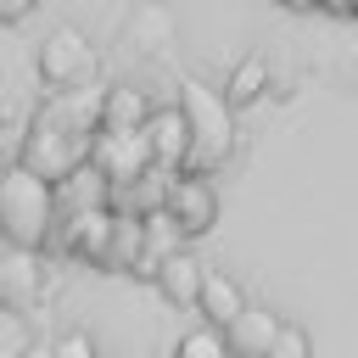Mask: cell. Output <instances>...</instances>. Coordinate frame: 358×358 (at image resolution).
<instances>
[{"label":"cell","mask_w":358,"mask_h":358,"mask_svg":"<svg viewBox=\"0 0 358 358\" xmlns=\"http://www.w3.org/2000/svg\"><path fill=\"white\" fill-rule=\"evenodd\" d=\"M56 224H62L56 185L28 173L22 162L0 168V241L22 246V252H39L45 241H56Z\"/></svg>","instance_id":"1"},{"label":"cell","mask_w":358,"mask_h":358,"mask_svg":"<svg viewBox=\"0 0 358 358\" xmlns=\"http://www.w3.org/2000/svg\"><path fill=\"white\" fill-rule=\"evenodd\" d=\"M17 162H22L28 173H39L45 185H67L78 168H90V129H84L67 106H50V112H39V117L28 123Z\"/></svg>","instance_id":"2"},{"label":"cell","mask_w":358,"mask_h":358,"mask_svg":"<svg viewBox=\"0 0 358 358\" xmlns=\"http://www.w3.org/2000/svg\"><path fill=\"white\" fill-rule=\"evenodd\" d=\"M39 78H45V90H56V95L84 90V84L95 78V45H90L73 22L50 28L45 45H39Z\"/></svg>","instance_id":"3"},{"label":"cell","mask_w":358,"mask_h":358,"mask_svg":"<svg viewBox=\"0 0 358 358\" xmlns=\"http://www.w3.org/2000/svg\"><path fill=\"white\" fill-rule=\"evenodd\" d=\"M90 168H95L112 190L145 179V173L157 168L145 129H95V140H90Z\"/></svg>","instance_id":"4"},{"label":"cell","mask_w":358,"mask_h":358,"mask_svg":"<svg viewBox=\"0 0 358 358\" xmlns=\"http://www.w3.org/2000/svg\"><path fill=\"white\" fill-rule=\"evenodd\" d=\"M112 229H117V213L112 207H78V213H62L56 224V246L78 263H106V246H112Z\"/></svg>","instance_id":"5"},{"label":"cell","mask_w":358,"mask_h":358,"mask_svg":"<svg viewBox=\"0 0 358 358\" xmlns=\"http://www.w3.org/2000/svg\"><path fill=\"white\" fill-rule=\"evenodd\" d=\"M168 224L179 235H207L218 224V190L207 173H173V190H168Z\"/></svg>","instance_id":"6"},{"label":"cell","mask_w":358,"mask_h":358,"mask_svg":"<svg viewBox=\"0 0 358 358\" xmlns=\"http://www.w3.org/2000/svg\"><path fill=\"white\" fill-rule=\"evenodd\" d=\"M39 285H45L39 257L22 252V246H6V241H0V308H6V313L34 308V302H39Z\"/></svg>","instance_id":"7"},{"label":"cell","mask_w":358,"mask_h":358,"mask_svg":"<svg viewBox=\"0 0 358 358\" xmlns=\"http://www.w3.org/2000/svg\"><path fill=\"white\" fill-rule=\"evenodd\" d=\"M145 140H151L157 168H179V162H190V151H196L190 112H185V106H157L151 123H145Z\"/></svg>","instance_id":"8"},{"label":"cell","mask_w":358,"mask_h":358,"mask_svg":"<svg viewBox=\"0 0 358 358\" xmlns=\"http://www.w3.org/2000/svg\"><path fill=\"white\" fill-rule=\"evenodd\" d=\"M157 291L173 302V308H196L201 302V285H207V268H201V257L190 252V246H179V252H168L162 263H157Z\"/></svg>","instance_id":"9"},{"label":"cell","mask_w":358,"mask_h":358,"mask_svg":"<svg viewBox=\"0 0 358 358\" xmlns=\"http://www.w3.org/2000/svg\"><path fill=\"white\" fill-rule=\"evenodd\" d=\"M280 324H285V319H274L268 308H246V313H241V319L224 330V341H229V358H268V347H274Z\"/></svg>","instance_id":"10"},{"label":"cell","mask_w":358,"mask_h":358,"mask_svg":"<svg viewBox=\"0 0 358 358\" xmlns=\"http://www.w3.org/2000/svg\"><path fill=\"white\" fill-rule=\"evenodd\" d=\"M196 313H201L213 330H229V324L246 313V291H241L229 274H213V268H207V285H201V302H196Z\"/></svg>","instance_id":"11"},{"label":"cell","mask_w":358,"mask_h":358,"mask_svg":"<svg viewBox=\"0 0 358 358\" xmlns=\"http://www.w3.org/2000/svg\"><path fill=\"white\" fill-rule=\"evenodd\" d=\"M151 101H145V90H134V84H112L106 95H101V129H145L151 123Z\"/></svg>","instance_id":"12"},{"label":"cell","mask_w":358,"mask_h":358,"mask_svg":"<svg viewBox=\"0 0 358 358\" xmlns=\"http://www.w3.org/2000/svg\"><path fill=\"white\" fill-rule=\"evenodd\" d=\"M263 84H268V62H263V56H246V62L229 73V84H224V106H246V101H257Z\"/></svg>","instance_id":"13"},{"label":"cell","mask_w":358,"mask_h":358,"mask_svg":"<svg viewBox=\"0 0 358 358\" xmlns=\"http://www.w3.org/2000/svg\"><path fill=\"white\" fill-rule=\"evenodd\" d=\"M173 358H229V341H224V330L201 324V330H185L173 341Z\"/></svg>","instance_id":"14"},{"label":"cell","mask_w":358,"mask_h":358,"mask_svg":"<svg viewBox=\"0 0 358 358\" xmlns=\"http://www.w3.org/2000/svg\"><path fill=\"white\" fill-rule=\"evenodd\" d=\"M268 358H313V336L302 330V324H280V336H274V347H268Z\"/></svg>","instance_id":"15"},{"label":"cell","mask_w":358,"mask_h":358,"mask_svg":"<svg viewBox=\"0 0 358 358\" xmlns=\"http://www.w3.org/2000/svg\"><path fill=\"white\" fill-rule=\"evenodd\" d=\"M50 347H56V358H101L95 341H90V330H67V336L50 341Z\"/></svg>","instance_id":"16"},{"label":"cell","mask_w":358,"mask_h":358,"mask_svg":"<svg viewBox=\"0 0 358 358\" xmlns=\"http://www.w3.org/2000/svg\"><path fill=\"white\" fill-rule=\"evenodd\" d=\"M39 0H0V28H11V22H22L28 11H34Z\"/></svg>","instance_id":"17"},{"label":"cell","mask_w":358,"mask_h":358,"mask_svg":"<svg viewBox=\"0 0 358 358\" xmlns=\"http://www.w3.org/2000/svg\"><path fill=\"white\" fill-rule=\"evenodd\" d=\"M22 358H56V347H45V341H28V347H22Z\"/></svg>","instance_id":"18"},{"label":"cell","mask_w":358,"mask_h":358,"mask_svg":"<svg viewBox=\"0 0 358 358\" xmlns=\"http://www.w3.org/2000/svg\"><path fill=\"white\" fill-rule=\"evenodd\" d=\"M280 6H313V0H280Z\"/></svg>","instance_id":"19"},{"label":"cell","mask_w":358,"mask_h":358,"mask_svg":"<svg viewBox=\"0 0 358 358\" xmlns=\"http://www.w3.org/2000/svg\"><path fill=\"white\" fill-rule=\"evenodd\" d=\"M347 11H352V17H358V0H347Z\"/></svg>","instance_id":"20"},{"label":"cell","mask_w":358,"mask_h":358,"mask_svg":"<svg viewBox=\"0 0 358 358\" xmlns=\"http://www.w3.org/2000/svg\"><path fill=\"white\" fill-rule=\"evenodd\" d=\"M0 313H6V308H0Z\"/></svg>","instance_id":"21"}]
</instances>
